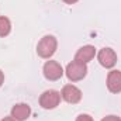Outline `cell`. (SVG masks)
<instances>
[{"label":"cell","mask_w":121,"mask_h":121,"mask_svg":"<svg viewBox=\"0 0 121 121\" xmlns=\"http://www.w3.org/2000/svg\"><path fill=\"white\" fill-rule=\"evenodd\" d=\"M97 60L101 66H104L107 69H111L117 63V54L111 48H103L97 54Z\"/></svg>","instance_id":"cell-6"},{"label":"cell","mask_w":121,"mask_h":121,"mask_svg":"<svg viewBox=\"0 0 121 121\" xmlns=\"http://www.w3.org/2000/svg\"><path fill=\"white\" fill-rule=\"evenodd\" d=\"M58 48V41L54 35H45L39 39L38 45H37V54L44 58V59H49Z\"/></svg>","instance_id":"cell-1"},{"label":"cell","mask_w":121,"mask_h":121,"mask_svg":"<svg viewBox=\"0 0 121 121\" xmlns=\"http://www.w3.org/2000/svg\"><path fill=\"white\" fill-rule=\"evenodd\" d=\"M107 89L111 93H121V70H111L107 75Z\"/></svg>","instance_id":"cell-7"},{"label":"cell","mask_w":121,"mask_h":121,"mask_svg":"<svg viewBox=\"0 0 121 121\" xmlns=\"http://www.w3.org/2000/svg\"><path fill=\"white\" fill-rule=\"evenodd\" d=\"M65 73H66V78L70 82H79L87 75V65L73 59L70 63H68Z\"/></svg>","instance_id":"cell-2"},{"label":"cell","mask_w":121,"mask_h":121,"mask_svg":"<svg viewBox=\"0 0 121 121\" xmlns=\"http://www.w3.org/2000/svg\"><path fill=\"white\" fill-rule=\"evenodd\" d=\"M3 82H4V73L0 70V87H1V85H3Z\"/></svg>","instance_id":"cell-13"},{"label":"cell","mask_w":121,"mask_h":121,"mask_svg":"<svg viewBox=\"0 0 121 121\" xmlns=\"http://www.w3.org/2000/svg\"><path fill=\"white\" fill-rule=\"evenodd\" d=\"M31 114V108L26 103H18L11 108V117L16 121H26Z\"/></svg>","instance_id":"cell-8"},{"label":"cell","mask_w":121,"mask_h":121,"mask_svg":"<svg viewBox=\"0 0 121 121\" xmlns=\"http://www.w3.org/2000/svg\"><path fill=\"white\" fill-rule=\"evenodd\" d=\"M76 121H93V118H91L89 114H79Z\"/></svg>","instance_id":"cell-11"},{"label":"cell","mask_w":121,"mask_h":121,"mask_svg":"<svg viewBox=\"0 0 121 121\" xmlns=\"http://www.w3.org/2000/svg\"><path fill=\"white\" fill-rule=\"evenodd\" d=\"M60 103V93L56 90H45L39 96V106L45 110H52Z\"/></svg>","instance_id":"cell-3"},{"label":"cell","mask_w":121,"mask_h":121,"mask_svg":"<svg viewBox=\"0 0 121 121\" xmlns=\"http://www.w3.org/2000/svg\"><path fill=\"white\" fill-rule=\"evenodd\" d=\"M94 55H96V48L93 45H85V47L79 48V51L75 55V59L79 62H83V63H87L94 58Z\"/></svg>","instance_id":"cell-9"},{"label":"cell","mask_w":121,"mask_h":121,"mask_svg":"<svg viewBox=\"0 0 121 121\" xmlns=\"http://www.w3.org/2000/svg\"><path fill=\"white\" fill-rule=\"evenodd\" d=\"M1 121H16V120H14V118H13V117L10 116V117H4V118H3Z\"/></svg>","instance_id":"cell-15"},{"label":"cell","mask_w":121,"mask_h":121,"mask_svg":"<svg viewBox=\"0 0 121 121\" xmlns=\"http://www.w3.org/2000/svg\"><path fill=\"white\" fill-rule=\"evenodd\" d=\"M42 72H44V76L47 80H51V82H55V80H59L60 78L63 76V69L60 66V63H58L56 60H47L44 63V68H42Z\"/></svg>","instance_id":"cell-4"},{"label":"cell","mask_w":121,"mask_h":121,"mask_svg":"<svg viewBox=\"0 0 121 121\" xmlns=\"http://www.w3.org/2000/svg\"><path fill=\"white\" fill-rule=\"evenodd\" d=\"M60 97L69 104H76L82 100V90L75 85H65L60 91Z\"/></svg>","instance_id":"cell-5"},{"label":"cell","mask_w":121,"mask_h":121,"mask_svg":"<svg viewBox=\"0 0 121 121\" xmlns=\"http://www.w3.org/2000/svg\"><path fill=\"white\" fill-rule=\"evenodd\" d=\"M62 1H65L66 4H75V3L79 1V0H62Z\"/></svg>","instance_id":"cell-14"},{"label":"cell","mask_w":121,"mask_h":121,"mask_svg":"<svg viewBox=\"0 0 121 121\" xmlns=\"http://www.w3.org/2000/svg\"><path fill=\"white\" fill-rule=\"evenodd\" d=\"M101 121H121V118L117 117V116H107V117H104Z\"/></svg>","instance_id":"cell-12"},{"label":"cell","mask_w":121,"mask_h":121,"mask_svg":"<svg viewBox=\"0 0 121 121\" xmlns=\"http://www.w3.org/2000/svg\"><path fill=\"white\" fill-rule=\"evenodd\" d=\"M11 31V23L7 17L0 16V37H7Z\"/></svg>","instance_id":"cell-10"}]
</instances>
